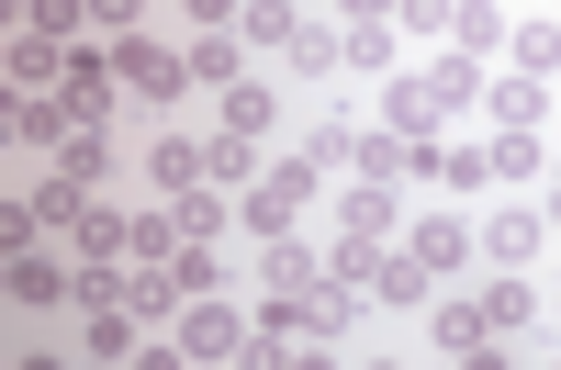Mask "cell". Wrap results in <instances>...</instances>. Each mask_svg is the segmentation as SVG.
Segmentation results:
<instances>
[{
    "instance_id": "484cf974",
    "label": "cell",
    "mask_w": 561,
    "mask_h": 370,
    "mask_svg": "<svg viewBox=\"0 0 561 370\" xmlns=\"http://www.w3.org/2000/svg\"><path fill=\"white\" fill-rule=\"evenodd\" d=\"M214 102H225V124H237V135H259V147H270V135H280V90L248 68L237 90H214Z\"/></svg>"
},
{
    "instance_id": "603a6c76",
    "label": "cell",
    "mask_w": 561,
    "mask_h": 370,
    "mask_svg": "<svg viewBox=\"0 0 561 370\" xmlns=\"http://www.w3.org/2000/svg\"><path fill=\"white\" fill-rule=\"evenodd\" d=\"M505 34H517V12H494V0H460V12H449V45H460V57H505Z\"/></svg>"
},
{
    "instance_id": "f546056e",
    "label": "cell",
    "mask_w": 561,
    "mask_h": 370,
    "mask_svg": "<svg viewBox=\"0 0 561 370\" xmlns=\"http://www.w3.org/2000/svg\"><path fill=\"white\" fill-rule=\"evenodd\" d=\"M169 247H180V203L158 192L147 213H135V236H124V258H169Z\"/></svg>"
},
{
    "instance_id": "3957f363",
    "label": "cell",
    "mask_w": 561,
    "mask_h": 370,
    "mask_svg": "<svg viewBox=\"0 0 561 370\" xmlns=\"http://www.w3.org/2000/svg\"><path fill=\"white\" fill-rule=\"evenodd\" d=\"M293 314H304V348L325 359V348H348V337H359V314H370V292H359V281H337V269H314V281L293 292Z\"/></svg>"
},
{
    "instance_id": "6da1fadb",
    "label": "cell",
    "mask_w": 561,
    "mask_h": 370,
    "mask_svg": "<svg viewBox=\"0 0 561 370\" xmlns=\"http://www.w3.org/2000/svg\"><path fill=\"white\" fill-rule=\"evenodd\" d=\"M314 192H325V169L293 147V158H270L248 192H237V224H248V236H293V224L314 213Z\"/></svg>"
},
{
    "instance_id": "d6986e66",
    "label": "cell",
    "mask_w": 561,
    "mask_h": 370,
    "mask_svg": "<svg viewBox=\"0 0 561 370\" xmlns=\"http://www.w3.org/2000/svg\"><path fill=\"white\" fill-rule=\"evenodd\" d=\"M23 203H34V224H45V236H68V224H79L90 203H102V192H90V180H79V169H45V180H34V192H23Z\"/></svg>"
},
{
    "instance_id": "cb8c5ba5",
    "label": "cell",
    "mask_w": 561,
    "mask_h": 370,
    "mask_svg": "<svg viewBox=\"0 0 561 370\" xmlns=\"http://www.w3.org/2000/svg\"><path fill=\"white\" fill-rule=\"evenodd\" d=\"M147 192H203V135H158V147H147Z\"/></svg>"
},
{
    "instance_id": "d6a6232c",
    "label": "cell",
    "mask_w": 561,
    "mask_h": 370,
    "mask_svg": "<svg viewBox=\"0 0 561 370\" xmlns=\"http://www.w3.org/2000/svg\"><path fill=\"white\" fill-rule=\"evenodd\" d=\"M12 12H23L34 34H68V45H79V23H90V0H12Z\"/></svg>"
},
{
    "instance_id": "ba28073f",
    "label": "cell",
    "mask_w": 561,
    "mask_h": 370,
    "mask_svg": "<svg viewBox=\"0 0 561 370\" xmlns=\"http://www.w3.org/2000/svg\"><path fill=\"white\" fill-rule=\"evenodd\" d=\"M472 236H483V269H528V258L550 247V213H539V203H494Z\"/></svg>"
},
{
    "instance_id": "5b68a950",
    "label": "cell",
    "mask_w": 561,
    "mask_h": 370,
    "mask_svg": "<svg viewBox=\"0 0 561 370\" xmlns=\"http://www.w3.org/2000/svg\"><path fill=\"white\" fill-rule=\"evenodd\" d=\"M169 359H248V314L214 303V292H192V303H180V326H169Z\"/></svg>"
},
{
    "instance_id": "f1b7e54d",
    "label": "cell",
    "mask_w": 561,
    "mask_h": 370,
    "mask_svg": "<svg viewBox=\"0 0 561 370\" xmlns=\"http://www.w3.org/2000/svg\"><path fill=\"white\" fill-rule=\"evenodd\" d=\"M337 34H348V68H359V79H393V68H404V34H393V23H337Z\"/></svg>"
},
{
    "instance_id": "4dcf8cb0",
    "label": "cell",
    "mask_w": 561,
    "mask_h": 370,
    "mask_svg": "<svg viewBox=\"0 0 561 370\" xmlns=\"http://www.w3.org/2000/svg\"><path fill=\"white\" fill-rule=\"evenodd\" d=\"M449 12H460V0H393V34L404 45H449Z\"/></svg>"
},
{
    "instance_id": "5bb4252c",
    "label": "cell",
    "mask_w": 561,
    "mask_h": 370,
    "mask_svg": "<svg viewBox=\"0 0 561 370\" xmlns=\"http://www.w3.org/2000/svg\"><path fill=\"white\" fill-rule=\"evenodd\" d=\"M382 124H393V135H438V124H449L438 79H427V68H393V79H382Z\"/></svg>"
},
{
    "instance_id": "30bf717a",
    "label": "cell",
    "mask_w": 561,
    "mask_h": 370,
    "mask_svg": "<svg viewBox=\"0 0 561 370\" xmlns=\"http://www.w3.org/2000/svg\"><path fill=\"white\" fill-rule=\"evenodd\" d=\"M113 102H124V68H113V45H90V34H79V45H68V113H79V124H102Z\"/></svg>"
},
{
    "instance_id": "ffe728a7",
    "label": "cell",
    "mask_w": 561,
    "mask_h": 370,
    "mask_svg": "<svg viewBox=\"0 0 561 370\" xmlns=\"http://www.w3.org/2000/svg\"><path fill=\"white\" fill-rule=\"evenodd\" d=\"M483 326H494L505 348H528V337H539V292L517 281V269H505V281H483Z\"/></svg>"
},
{
    "instance_id": "e0dca14e",
    "label": "cell",
    "mask_w": 561,
    "mask_h": 370,
    "mask_svg": "<svg viewBox=\"0 0 561 370\" xmlns=\"http://www.w3.org/2000/svg\"><path fill=\"white\" fill-rule=\"evenodd\" d=\"M415 258H427L438 269V281H449V269H472L483 258V236H472V213H427V224H415V236H404Z\"/></svg>"
},
{
    "instance_id": "8992f818",
    "label": "cell",
    "mask_w": 561,
    "mask_h": 370,
    "mask_svg": "<svg viewBox=\"0 0 561 370\" xmlns=\"http://www.w3.org/2000/svg\"><path fill=\"white\" fill-rule=\"evenodd\" d=\"M0 135H12L23 158H57L79 135V113H68V90H12V102H0Z\"/></svg>"
},
{
    "instance_id": "44dd1931",
    "label": "cell",
    "mask_w": 561,
    "mask_h": 370,
    "mask_svg": "<svg viewBox=\"0 0 561 370\" xmlns=\"http://www.w3.org/2000/svg\"><path fill=\"white\" fill-rule=\"evenodd\" d=\"M124 236H135V213H113V203H90V213L68 224V258H79V269H113V258H124Z\"/></svg>"
},
{
    "instance_id": "d4e9b609",
    "label": "cell",
    "mask_w": 561,
    "mask_h": 370,
    "mask_svg": "<svg viewBox=\"0 0 561 370\" xmlns=\"http://www.w3.org/2000/svg\"><path fill=\"white\" fill-rule=\"evenodd\" d=\"M314 269H325V247H304V224H293V236H259V281L270 292H304Z\"/></svg>"
},
{
    "instance_id": "52a82bcc",
    "label": "cell",
    "mask_w": 561,
    "mask_h": 370,
    "mask_svg": "<svg viewBox=\"0 0 561 370\" xmlns=\"http://www.w3.org/2000/svg\"><path fill=\"white\" fill-rule=\"evenodd\" d=\"M180 303H192V281H180L169 258H124V314H135L147 337H169V326H180Z\"/></svg>"
},
{
    "instance_id": "7402d4cb",
    "label": "cell",
    "mask_w": 561,
    "mask_h": 370,
    "mask_svg": "<svg viewBox=\"0 0 561 370\" xmlns=\"http://www.w3.org/2000/svg\"><path fill=\"white\" fill-rule=\"evenodd\" d=\"M359 135H370V124H359L348 102H325V113L304 124V158H314V169H359Z\"/></svg>"
},
{
    "instance_id": "d590c367",
    "label": "cell",
    "mask_w": 561,
    "mask_h": 370,
    "mask_svg": "<svg viewBox=\"0 0 561 370\" xmlns=\"http://www.w3.org/2000/svg\"><path fill=\"white\" fill-rule=\"evenodd\" d=\"M337 23H393V0H325Z\"/></svg>"
},
{
    "instance_id": "4fadbf2b",
    "label": "cell",
    "mask_w": 561,
    "mask_h": 370,
    "mask_svg": "<svg viewBox=\"0 0 561 370\" xmlns=\"http://www.w3.org/2000/svg\"><path fill=\"white\" fill-rule=\"evenodd\" d=\"M280 68L314 79V90H325V79H348V34H337V12H325V23L304 12V23H293V45H280Z\"/></svg>"
},
{
    "instance_id": "1f68e13d",
    "label": "cell",
    "mask_w": 561,
    "mask_h": 370,
    "mask_svg": "<svg viewBox=\"0 0 561 370\" xmlns=\"http://www.w3.org/2000/svg\"><path fill=\"white\" fill-rule=\"evenodd\" d=\"M57 169H79V180H90V192H102V180H113V147H102V124H79V135H68V147H57Z\"/></svg>"
},
{
    "instance_id": "4316f807",
    "label": "cell",
    "mask_w": 561,
    "mask_h": 370,
    "mask_svg": "<svg viewBox=\"0 0 561 370\" xmlns=\"http://www.w3.org/2000/svg\"><path fill=\"white\" fill-rule=\"evenodd\" d=\"M505 68H528V79H561V12H528L517 34H505Z\"/></svg>"
},
{
    "instance_id": "8d00e7d4",
    "label": "cell",
    "mask_w": 561,
    "mask_h": 370,
    "mask_svg": "<svg viewBox=\"0 0 561 370\" xmlns=\"http://www.w3.org/2000/svg\"><path fill=\"white\" fill-rule=\"evenodd\" d=\"M539 213H550V224H561V147H550V203H539Z\"/></svg>"
},
{
    "instance_id": "836d02e7",
    "label": "cell",
    "mask_w": 561,
    "mask_h": 370,
    "mask_svg": "<svg viewBox=\"0 0 561 370\" xmlns=\"http://www.w3.org/2000/svg\"><path fill=\"white\" fill-rule=\"evenodd\" d=\"M438 180H449V192H483L494 169H483V147H449V135H438Z\"/></svg>"
},
{
    "instance_id": "9c48e42d",
    "label": "cell",
    "mask_w": 561,
    "mask_h": 370,
    "mask_svg": "<svg viewBox=\"0 0 561 370\" xmlns=\"http://www.w3.org/2000/svg\"><path fill=\"white\" fill-rule=\"evenodd\" d=\"M550 113H561V90H550V79H528V68H494V79H483V124L550 135Z\"/></svg>"
},
{
    "instance_id": "83f0119b",
    "label": "cell",
    "mask_w": 561,
    "mask_h": 370,
    "mask_svg": "<svg viewBox=\"0 0 561 370\" xmlns=\"http://www.w3.org/2000/svg\"><path fill=\"white\" fill-rule=\"evenodd\" d=\"M314 12V0H248V12H237V34L259 45V57H280V45H293V23Z\"/></svg>"
},
{
    "instance_id": "277c9868",
    "label": "cell",
    "mask_w": 561,
    "mask_h": 370,
    "mask_svg": "<svg viewBox=\"0 0 561 370\" xmlns=\"http://www.w3.org/2000/svg\"><path fill=\"white\" fill-rule=\"evenodd\" d=\"M427 337H438V359H472V370L505 359V337L483 326V292H427Z\"/></svg>"
},
{
    "instance_id": "8fae6325",
    "label": "cell",
    "mask_w": 561,
    "mask_h": 370,
    "mask_svg": "<svg viewBox=\"0 0 561 370\" xmlns=\"http://www.w3.org/2000/svg\"><path fill=\"white\" fill-rule=\"evenodd\" d=\"M0 281H12V303H23V314H45V303H79V258L12 247V269H0Z\"/></svg>"
},
{
    "instance_id": "9a60e30c",
    "label": "cell",
    "mask_w": 561,
    "mask_h": 370,
    "mask_svg": "<svg viewBox=\"0 0 561 370\" xmlns=\"http://www.w3.org/2000/svg\"><path fill=\"white\" fill-rule=\"evenodd\" d=\"M337 236H404L393 180H337Z\"/></svg>"
},
{
    "instance_id": "7a4b0ae2",
    "label": "cell",
    "mask_w": 561,
    "mask_h": 370,
    "mask_svg": "<svg viewBox=\"0 0 561 370\" xmlns=\"http://www.w3.org/2000/svg\"><path fill=\"white\" fill-rule=\"evenodd\" d=\"M113 68H124V102L169 113L180 90H192V45H158V34H113Z\"/></svg>"
},
{
    "instance_id": "e575fe53",
    "label": "cell",
    "mask_w": 561,
    "mask_h": 370,
    "mask_svg": "<svg viewBox=\"0 0 561 370\" xmlns=\"http://www.w3.org/2000/svg\"><path fill=\"white\" fill-rule=\"evenodd\" d=\"M90 23L102 34H147V0H90Z\"/></svg>"
},
{
    "instance_id": "ac0fdd59",
    "label": "cell",
    "mask_w": 561,
    "mask_h": 370,
    "mask_svg": "<svg viewBox=\"0 0 561 370\" xmlns=\"http://www.w3.org/2000/svg\"><path fill=\"white\" fill-rule=\"evenodd\" d=\"M12 90H68V34L12 23Z\"/></svg>"
},
{
    "instance_id": "2e32d148",
    "label": "cell",
    "mask_w": 561,
    "mask_h": 370,
    "mask_svg": "<svg viewBox=\"0 0 561 370\" xmlns=\"http://www.w3.org/2000/svg\"><path fill=\"white\" fill-rule=\"evenodd\" d=\"M259 169H270L259 135H237V124H214V135H203V180H214V192H248Z\"/></svg>"
},
{
    "instance_id": "7c38bea8",
    "label": "cell",
    "mask_w": 561,
    "mask_h": 370,
    "mask_svg": "<svg viewBox=\"0 0 561 370\" xmlns=\"http://www.w3.org/2000/svg\"><path fill=\"white\" fill-rule=\"evenodd\" d=\"M248 68H259V45L237 23H192V90H237Z\"/></svg>"
}]
</instances>
